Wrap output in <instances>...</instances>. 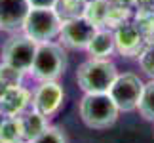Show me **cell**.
<instances>
[{
	"label": "cell",
	"instance_id": "1",
	"mask_svg": "<svg viewBox=\"0 0 154 143\" xmlns=\"http://www.w3.org/2000/svg\"><path fill=\"white\" fill-rule=\"evenodd\" d=\"M118 75L120 71L112 59L88 57L76 69V82L84 94H109Z\"/></svg>",
	"mask_w": 154,
	"mask_h": 143
},
{
	"label": "cell",
	"instance_id": "2",
	"mask_svg": "<svg viewBox=\"0 0 154 143\" xmlns=\"http://www.w3.org/2000/svg\"><path fill=\"white\" fill-rule=\"evenodd\" d=\"M65 69H67V48L61 42L53 40V42L38 44L29 76H32L36 82L59 80Z\"/></svg>",
	"mask_w": 154,
	"mask_h": 143
},
{
	"label": "cell",
	"instance_id": "3",
	"mask_svg": "<svg viewBox=\"0 0 154 143\" xmlns=\"http://www.w3.org/2000/svg\"><path fill=\"white\" fill-rule=\"evenodd\" d=\"M78 113L88 128L106 130L118 120L120 109L109 94H84L78 103Z\"/></svg>",
	"mask_w": 154,
	"mask_h": 143
},
{
	"label": "cell",
	"instance_id": "4",
	"mask_svg": "<svg viewBox=\"0 0 154 143\" xmlns=\"http://www.w3.org/2000/svg\"><path fill=\"white\" fill-rule=\"evenodd\" d=\"M61 27L63 19L55 8H31L21 33H25L36 44H44L57 40Z\"/></svg>",
	"mask_w": 154,
	"mask_h": 143
},
{
	"label": "cell",
	"instance_id": "5",
	"mask_svg": "<svg viewBox=\"0 0 154 143\" xmlns=\"http://www.w3.org/2000/svg\"><path fill=\"white\" fill-rule=\"evenodd\" d=\"M36 48L38 44L29 38L25 33H14L2 44L0 63L19 71L23 75H29V71L32 67V61H34V56H36Z\"/></svg>",
	"mask_w": 154,
	"mask_h": 143
},
{
	"label": "cell",
	"instance_id": "6",
	"mask_svg": "<svg viewBox=\"0 0 154 143\" xmlns=\"http://www.w3.org/2000/svg\"><path fill=\"white\" fill-rule=\"evenodd\" d=\"M143 88H145V82L139 75L120 73L116 76L114 84L110 86L109 95L116 103V107L120 109V113H131V111H137Z\"/></svg>",
	"mask_w": 154,
	"mask_h": 143
},
{
	"label": "cell",
	"instance_id": "7",
	"mask_svg": "<svg viewBox=\"0 0 154 143\" xmlns=\"http://www.w3.org/2000/svg\"><path fill=\"white\" fill-rule=\"evenodd\" d=\"M63 99H65V92H63V86L59 84V80L38 82V86L32 90L31 109L50 120L61 109Z\"/></svg>",
	"mask_w": 154,
	"mask_h": 143
},
{
	"label": "cell",
	"instance_id": "8",
	"mask_svg": "<svg viewBox=\"0 0 154 143\" xmlns=\"http://www.w3.org/2000/svg\"><path fill=\"white\" fill-rule=\"evenodd\" d=\"M95 33H97V27L88 21L84 15L74 17V19L63 21L57 42H61L67 50H84L86 52Z\"/></svg>",
	"mask_w": 154,
	"mask_h": 143
},
{
	"label": "cell",
	"instance_id": "9",
	"mask_svg": "<svg viewBox=\"0 0 154 143\" xmlns=\"http://www.w3.org/2000/svg\"><path fill=\"white\" fill-rule=\"evenodd\" d=\"M114 40H116V53L126 59H137L141 52L146 48V40L133 19L114 29Z\"/></svg>",
	"mask_w": 154,
	"mask_h": 143
},
{
	"label": "cell",
	"instance_id": "10",
	"mask_svg": "<svg viewBox=\"0 0 154 143\" xmlns=\"http://www.w3.org/2000/svg\"><path fill=\"white\" fill-rule=\"evenodd\" d=\"M29 11V0H0V31L10 34L21 33Z\"/></svg>",
	"mask_w": 154,
	"mask_h": 143
},
{
	"label": "cell",
	"instance_id": "11",
	"mask_svg": "<svg viewBox=\"0 0 154 143\" xmlns=\"http://www.w3.org/2000/svg\"><path fill=\"white\" fill-rule=\"evenodd\" d=\"M32 92H29L23 84L10 86L0 95V115L2 116H21L31 109Z\"/></svg>",
	"mask_w": 154,
	"mask_h": 143
},
{
	"label": "cell",
	"instance_id": "12",
	"mask_svg": "<svg viewBox=\"0 0 154 143\" xmlns=\"http://www.w3.org/2000/svg\"><path fill=\"white\" fill-rule=\"evenodd\" d=\"M88 56L90 57H99V59H112L116 53V40H114V31L112 29L101 27L93 34L90 46H88Z\"/></svg>",
	"mask_w": 154,
	"mask_h": 143
},
{
	"label": "cell",
	"instance_id": "13",
	"mask_svg": "<svg viewBox=\"0 0 154 143\" xmlns=\"http://www.w3.org/2000/svg\"><path fill=\"white\" fill-rule=\"evenodd\" d=\"M19 122H21L23 139H27V141H32L38 134H42L46 130V126L50 124L48 118H44L42 115H38V113L32 111V109L23 113V115L19 116Z\"/></svg>",
	"mask_w": 154,
	"mask_h": 143
},
{
	"label": "cell",
	"instance_id": "14",
	"mask_svg": "<svg viewBox=\"0 0 154 143\" xmlns=\"http://www.w3.org/2000/svg\"><path fill=\"white\" fill-rule=\"evenodd\" d=\"M110 6H112L110 0H90V2L86 4L84 17L90 23H93L97 29H101V27H105V23H106Z\"/></svg>",
	"mask_w": 154,
	"mask_h": 143
},
{
	"label": "cell",
	"instance_id": "15",
	"mask_svg": "<svg viewBox=\"0 0 154 143\" xmlns=\"http://www.w3.org/2000/svg\"><path fill=\"white\" fill-rule=\"evenodd\" d=\"M23 141L19 116H0V143Z\"/></svg>",
	"mask_w": 154,
	"mask_h": 143
},
{
	"label": "cell",
	"instance_id": "16",
	"mask_svg": "<svg viewBox=\"0 0 154 143\" xmlns=\"http://www.w3.org/2000/svg\"><path fill=\"white\" fill-rule=\"evenodd\" d=\"M137 113L145 120L154 122V78L145 82L143 94H141V99H139V105H137Z\"/></svg>",
	"mask_w": 154,
	"mask_h": 143
},
{
	"label": "cell",
	"instance_id": "17",
	"mask_svg": "<svg viewBox=\"0 0 154 143\" xmlns=\"http://www.w3.org/2000/svg\"><path fill=\"white\" fill-rule=\"evenodd\" d=\"M86 0H57L55 10L61 15L63 21L67 19H74V17H82L86 10Z\"/></svg>",
	"mask_w": 154,
	"mask_h": 143
},
{
	"label": "cell",
	"instance_id": "18",
	"mask_svg": "<svg viewBox=\"0 0 154 143\" xmlns=\"http://www.w3.org/2000/svg\"><path fill=\"white\" fill-rule=\"evenodd\" d=\"M137 63H139V69L149 78H154V44H146V48L137 57Z\"/></svg>",
	"mask_w": 154,
	"mask_h": 143
},
{
	"label": "cell",
	"instance_id": "19",
	"mask_svg": "<svg viewBox=\"0 0 154 143\" xmlns=\"http://www.w3.org/2000/svg\"><path fill=\"white\" fill-rule=\"evenodd\" d=\"M31 143H67V139H65V134H63L57 126H51V124H48L44 132L38 134Z\"/></svg>",
	"mask_w": 154,
	"mask_h": 143
},
{
	"label": "cell",
	"instance_id": "20",
	"mask_svg": "<svg viewBox=\"0 0 154 143\" xmlns=\"http://www.w3.org/2000/svg\"><path fill=\"white\" fill-rule=\"evenodd\" d=\"M31 8H55L57 0H29Z\"/></svg>",
	"mask_w": 154,
	"mask_h": 143
},
{
	"label": "cell",
	"instance_id": "21",
	"mask_svg": "<svg viewBox=\"0 0 154 143\" xmlns=\"http://www.w3.org/2000/svg\"><path fill=\"white\" fill-rule=\"evenodd\" d=\"M137 8H145V10L154 11V0H139V6H137Z\"/></svg>",
	"mask_w": 154,
	"mask_h": 143
},
{
	"label": "cell",
	"instance_id": "22",
	"mask_svg": "<svg viewBox=\"0 0 154 143\" xmlns=\"http://www.w3.org/2000/svg\"><path fill=\"white\" fill-rule=\"evenodd\" d=\"M86 2H90V0H86Z\"/></svg>",
	"mask_w": 154,
	"mask_h": 143
},
{
	"label": "cell",
	"instance_id": "23",
	"mask_svg": "<svg viewBox=\"0 0 154 143\" xmlns=\"http://www.w3.org/2000/svg\"><path fill=\"white\" fill-rule=\"evenodd\" d=\"M0 116H2V115H0Z\"/></svg>",
	"mask_w": 154,
	"mask_h": 143
}]
</instances>
